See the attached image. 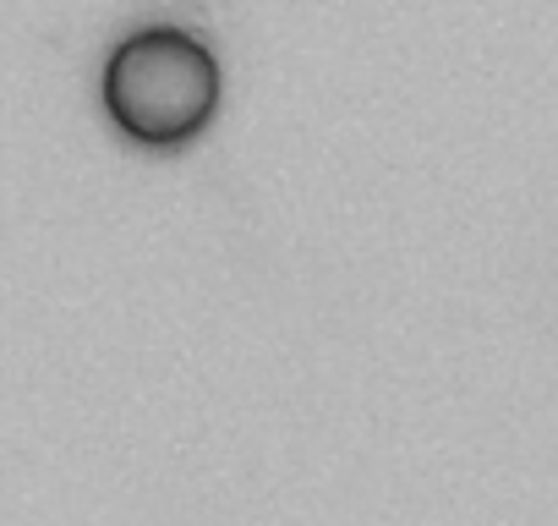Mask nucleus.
Wrapping results in <instances>:
<instances>
[{
    "mask_svg": "<svg viewBox=\"0 0 558 526\" xmlns=\"http://www.w3.org/2000/svg\"><path fill=\"white\" fill-rule=\"evenodd\" d=\"M105 110L137 143H186L219 105V61L186 28H137L105 61Z\"/></svg>",
    "mask_w": 558,
    "mask_h": 526,
    "instance_id": "nucleus-1",
    "label": "nucleus"
}]
</instances>
